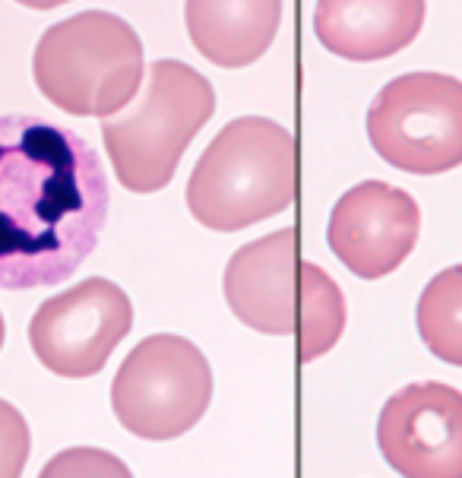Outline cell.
I'll list each match as a JSON object with an SVG mask.
<instances>
[{
    "instance_id": "6da1fadb",
    "label": "cell",
    "mask_w": 462,
    "mask_h": 478,
    "mask_svg": "<svg viewBox=\"0 0 462 478\" xmlns=\"http://www.w3.org/2000/svg\"><path fill=\"white\" fill-rule=\"evenodd\" d=\"M108 200L99 152L73 127L0 115V289L70 279L99 244Z\"/></svg>"
},
{
    "instance_id": "7a4b0ae2",
    "label": "cell",
    "mask_w": 462,
    "mask_h": 478,
    "mask_svg": "<svg viewBox=\"0 0 462 478\" xmlns=\"http://www.w3.org/2000/svg\"><path fill=\"white\" fill-rule=\"evenodd\" d=\"M231 313L266 336H297V358L317 361L345 330V295L326 270L297 256V231L279 228L231 254L222 276Z\"/></svg>"
},
{
    "instance_id": "3957f363",
    "label": "cell",
    "mask_w": 462,
    "mask_h": 478,
    "mask_svg": "<svg viewBox=\"0 0 462 478\" xmlns=\"http://www.w3.org/2000/svg\"><path fill=\"white\" fill-rule=\"evenodd\" d=\"M297 149L289 127L234 117L212 136L187 181V209L209 231H244L295 203Z\"/></svg>"
},
{
    "instance_id": "277c9868",
    "label": "cell",
    "mask_w": 462,
    "mask_h": 478,
    "mask_svg": "<svg viewBox=\"0 0 462 478\" xmlns=\"http://www.w3.org/2000/svg\"><path fill=\"white\" fill-rule=\"evenodd\" d=\"M35 86L73 117H111L136 101L146 54L136 29L117 13L83 10L48 25L32 54Z\"/></svg>"
},
{
    "instance_id": "5b68a950",
    "label": "cell",
    "mask_w": 462,
    "mask_h": 478,
    "mask_svg": "<svg viewBox=\"0 0 462 478\" xmlns=\"http://www.w3.org/2000/svg\"><path fill=\"white\" fill-rule=\"evenodd\" d=\"M215 111V89L184 60L162 58L149 64L143 95L121 117L101 124L108 158L117 181L133 193L168 187L184 149Z\"/></svg>"
},
{
    "instance_id": "8992f818",
    "label": "cell",
    "mask_w": 462,
    "mask_h": 478,
    "mask_svg": "<svg viewBox=\"0 0 462 478\" xmlns=\"http://www.w3.org/2000/svg\"><path fill=\"white\" fill-rule=\"evenodd\" d=\"M212 403V368L190 339L158 333L124 358L111 383L114 418L143 440L187 434Z\"/></svg>"
},
{
    "instance_id": "52a82bcc",
    "label": "cell",
    "mask_w": 462,
    "mask_h": 478,
    "mask_svg": "<svg viewBox=\"0 0 462 478\" xmlns=\"http://www.w3.org/2000/svg\"><path fill=\"white\" fill-rule=\"evenodd\" d=\"M367 140L405 174H443L462 165V80L415 70L389 80L367 108Z\"/></svg>"
},
{
    "instance_id": "ba28073f",
    "label": "cell",
    "mask_w": 462,
    "mask_h": 478,
    "mask_svg": "<svg viewBox=\"0 0 462 478\" xmlns=\"http://www.w3.org/2000/svg\"><path fill=\"white\" fill-rule=\"evenodd\" d=\"M133 326V304L111 279L92 276L48 298L29 320L35 358L58 377H95Z\"/></svg>"
},
{
    "instance_id": "9c48e42d",
    "label": "cell",
    "mask_w": 462,
    "mask_h": 478,
    "mask_svg": "<svg viewBox=\"0 0 462 478\" xmlns=\"http://www.w3.org/2000/svg\"><path fill=\"white\" fill-rule=\"evenodd\" d=\"M377 446L402 478H462V390L418 380L389 396Z\"/></svg>"
},
{
    "instance_id": "30bf717a",
    "label": "cell",
    "mask_w": 462,
    "mask_h": 478,
    "mask_svg": "<svg viewBox=\"0 0 462 478\" xmlns=\"http://www.w3.org/2000/svg\"><path fill=\"white\" fill-rule=\"evenodd\" d=\"M421 209L412 193L387 181H361L336 200L326 225L330 250L358 279H383L418 244Z\"/></svg>"
},
{
    "instance_id": "8fae6325",
    "label": "cell",
    "mask_w": 462,
    "mask_h": 478,
    "mask_svg": "<svg viewBox=\"0 0 462 478\" xmlns=\"http://www.w3.org/2000/svg\"><path fill=\"white\" fill-rule=\"evenodd\" d=\"M428 0H317L314 32L345 60H383L418 38Z\"/></svg>"
},
{
    "instance_id": "7c38bea8",
    "label": "cell",
    "mask_w": 462,
    "mask_h": 478,
    "mask_svg": "<svg viewBox=\"0 0 462 478\" xmlns=\"http://www.w3.org/2000/svg\"><path fill=\"white\" fill-rule=\"evenodd\" d=\"M193 48L215 67L241 70L260 60L282 25V0H184Z\"/></svg>"
},
{
    "instance_id": "4fadbf2b",
    "label": "cell",
    "mask_w": 462,
    "mask_h": 478,
    "mask_svg": "<svg viewBox=\"0 0 462 478\" xmlns=\"http://www.w3.org/2000/svg\"><path fill=\"white\" fill-rule=\"evenodd\" d=\"M415 326L434 358L462 368V263L440 270L424 285L415 307Z\"/></svg>"
},
{
    "instance_id": "5bb4252c",
    "label": "cell",
    "mask_w": 462,
    "mask_h": 478,
    "mask_svg": "<svg viewBox=\"0 0 462 478\" xmlns=\"http://www.w3.org/2000/svg\"><path fill=\"white\" fill-rule=\"evenodd\" d=\"M38 478H133L124 459L99 446H70L51 456Z\"/></svg>"
},
{
    "instance_id": "9a60e30c",
    "label": "cell",
    "mask_w": 462,
    "mask_h": 478,
    "mask_svg": "<svg viewBox=\"0 0 462 478\" xmlns=\"http://www.w3.org/2000/svg\"><path fill=\"white\" fill-rule=\"evenodd\" d=\"M32 450V434L23 412L13 403L0 399V478H23Z\"/></svg>"
},
{
    "instance_id": "2e32d148",
    "label": "cell",
    "mask_w": 462,
    "mask_h": 478,
    "mask_svg": "<svg viewBox=\"0 0 462 478\" xmlns=\"http://www.w3.org/2000/svg\"><path fill=\"white\" fill-rule=\"evenodd\" d=\"M16 3H23V7H29V10H54V7L70 3V0H16Z\"/></svg>"
},
{
    "instance_id": "e0dca14e",
    "label": "cell",
    "mask_w": 462,
    "mask_h": 478,
    "mask_svg": "<svg viewBox=\"0 0 462 478\" xmlns=\"http://www.w3.org/2000/svg\"><path fill=\"white\" fill-rule=\"evenodd\" d=\"M3 336H7V326H3V313H0V348H3Z\"/></svg>"
}]
</instances>
